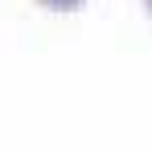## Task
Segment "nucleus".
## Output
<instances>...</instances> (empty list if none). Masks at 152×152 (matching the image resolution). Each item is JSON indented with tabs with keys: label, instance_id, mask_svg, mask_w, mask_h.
<instances>
[{
	"label": "nucleus",
	"instance_id": "f257e3e1",
	"mask_svg": "<svg viewBox=\"0 0 152 152\" xmlns=\"http://www.w3.org/2000/svg\"><path fill=\"white\" fill-rule=\"evenodd\" d=\"M41 8H50V12H78L86 0H37Z\"/></svg>",
	"mask_w": 152,
	"mask_h": 152
},
{
	"label": "nucleus",
	"instance_id": "f03ea898",
	"mask_svg": "<svg viewBox=\"0 0 152 152\" xmlns=\"http://www.w3.org/2000/svg\"><path fill=\"white\" fill-rule=\"evenodd\" d=\"M140 4H144V12H148V17H152V0H140Z\"/></svg>",
	"mask_w": 152,
	"mask_h": 152
}]
</instances>
